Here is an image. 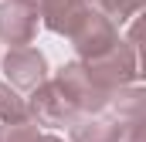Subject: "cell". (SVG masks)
Instances as JSON below:
<instances>
[{
	"label": "cell",
	"mask_w": 146,
	"mask_h": 142,
	"mask_svg": "<svg viewBox=\"0 0 146 142\" xmlns=\"http://www.w3.org/2000/svg\"><path fill=\"white\" fill-rule=\"evenodd\" d=\"M27 112L41 129H61V125H72L75 118L82 115V108L75 105V98L65 91V85L58 78H48L37 91H31V102Z\"/></svg>",
	"instance_id": "obj_1"
},
{
	"label": "cell",
	"mask_w": 146,
	"mask_h": 142,
	"mask_svg": "<svg viewBox=\"0 0 146 142\" xmlns=\"http://www.w3.org/2000/svg\"><path fill=\"white\" fill-rule=\"evenodd\" d=\"M82 64L88 68V78H92L109 98L115 91L129 88V81L136 78V54H133V47H129L126 41H119L109 54H102V58H95V61H82Z\"/></svg>",
	"instance_id": "obj_2"
},
{
	"label": "cell",
	"mask_w": 146,
	"mask_h": 142,
	"mask_svg": "<svg viewBox=\"0 0 146 142\" xmlns=\"http://www.w3.org/2000/svg\"><path fill=\"white\" fill-rule=\"evenodd\" d=\"M119 44V31L106 14H99L95 7H88V14L78 20V27L72 31V47L78 51V61H95L102 54H109Z\"/></svg>",
	"instance_id": "obj_3"
},
{
	"label": "cell",
	"mask_w": 146,
	"mask_h": 142,
	"mask_svg": "<svg viewBox=\"0 0 146 142\" xmlns=\"http://www.w3.org/2000/svg\"><path fill=\"white\" fill-rule=\"evenodd\" d=\"M41 27V7L37 0H3L0 3V41L14 47H31Z\"/></svg>",
	"instance_id": "obj_4"
},
{
	"label": "cell",
	"mask_w": 146,
	"mask_h": 142,
	"mask_svg": "<svg viewBox=\"0 0 146 142\" xmlns=\"http://www.w3.org/2000/svg\"><path fill=\"white\" fill-rule=\"evenodd\" d=\"M3 74L17 91H37L48 81V58L37 47H14L3 54Z\"/></svg>",
	"instance_id": "obj_5"
},
{
	"label": "cell",
	"mask_w": 146,
	"mask_h": 142,
	"mask_svg": "<svg viewBox=\"0 0 146 142\" xmlns=\"http://www.w3.org/2000/svg\"><path fill=\"white\" fill-rule=\"evenodd\" d=\"M58 81L65 85V91L75 98V105L82 108V115H99L102 108H109V95L88 78V68L82 61H68L65 68H58Z\"/></svg>",
	"instance_id": "obj_6"
},
{
	"label": "cell",
	"mask_w": 146,
	"mask_h": 142,
	"mask_svg": "<svg viewBox=\"0 0 146 142\" xmlns=\"http://www.w3.org/2000/svg\"><path fill=\"white\" fill-rule=\"evenodd\" d=\"M41 7V24L51 34H65L72 37V31L78 27V20L88 14V0H37Z\"/></svg>",
	"instance_id": "obj_7"
},
{
	"label": "cell",
	"mask_w": 146,
	"mask_h": 142,
	"mask_svg": "<svg viewBox=\"0 0 146 142\" xmlns=\"http://www.w3.org/2000/svg\"><path fill=\"white\" fill-rule=\"evenodd\" d=\"M109 112L122 129L136 125V122H146V85H129V88L115 91L109 102Z\"/></svg>",
	"instance_id": "obj_8"
},
{
	"label": "cell",
	"mask_w": 146,
	"mask_h": 142,
	"mask_svg": "<svg viewBox=\"0 0 146 142\" xmlns=\"http://www.w3.org/2000/svg\"><path fill=\"white\" fill-rule=\"evenodd\" d=\"M122 125L106 115H78L72 122V142H119Z\"/></svg>",
	"instance_id": "obj_9"
},
{
	"label": "cell",
	"mask_w": 146,
	"mask_h": 142,
	"mask_svg": "<svg viewBox=\"0 0 146 142\" xmlns=\"http://www.w3.org/2000/svg\"><path fill=\"white\" fill-rule=\"evenodd\" d=\"M31 112H27V102L21 98V91L7 81H0V122L7 125H17V122H27Z\"/></svg>",
	"instance_id": "obj_10"
},
{
	"label": "cell",
	"mask_w": 146,
	"mask_h": 142,
	"mask_svg": "<svg viewBox=\"0 0 146 142\" xmlns=\"http://www.w3.org/2000/svg\"><path fill=\"white\" fill-rule=\"evenodd\" d=\"M99 14H106L112 24H122L129 17H139L146 10V0H88Z\"/></svg>",
	"instance_id": "obj_11"
},
{
	"label": "cell",
	"mask_w": 146,
	"mask_h": 142,
	"mask_svg": "<svg viewBox=\"0 0 146 142\" xmlns=\"http://www.w3.org/2000/svg\"><path fill=\"white\" fill-rule=\"evenodd\" d=\"M37 135H41V125L34 118H27V122H17V125H7L0 132V142H34Z\"/></svg>",
	"instance_id": "obj_12"
},
{
	"label": "cell",
	"mask_w": 146,
	"mask_h": 142,
	"mask_svg": "<svg viewBox=\"0 0 146 142\" xmlns=\"http://www.w3.org/2000/svg\"><path fill=\"white\" fill-rule=\"evenodd\" d=\"M119 142H146V122H136V125H126Z\"/></svg>",
	"instance_id": "obj_13"
},
{
	"label": "cell",
	"mask_w": 146,
	"mask_h": 142,
	"mask_svg": "<svg viewBox=\"0 0 146 142\" xmlns=\"http://www.w3.org/2000/svg\"><path fill=\"white\" fill-rule=\"evenodd\" d=\"M34 142H61V139H58V135H48V132H41Z\"/></svg>",
	"instance_id": "obj_14"
}]
</instances>
